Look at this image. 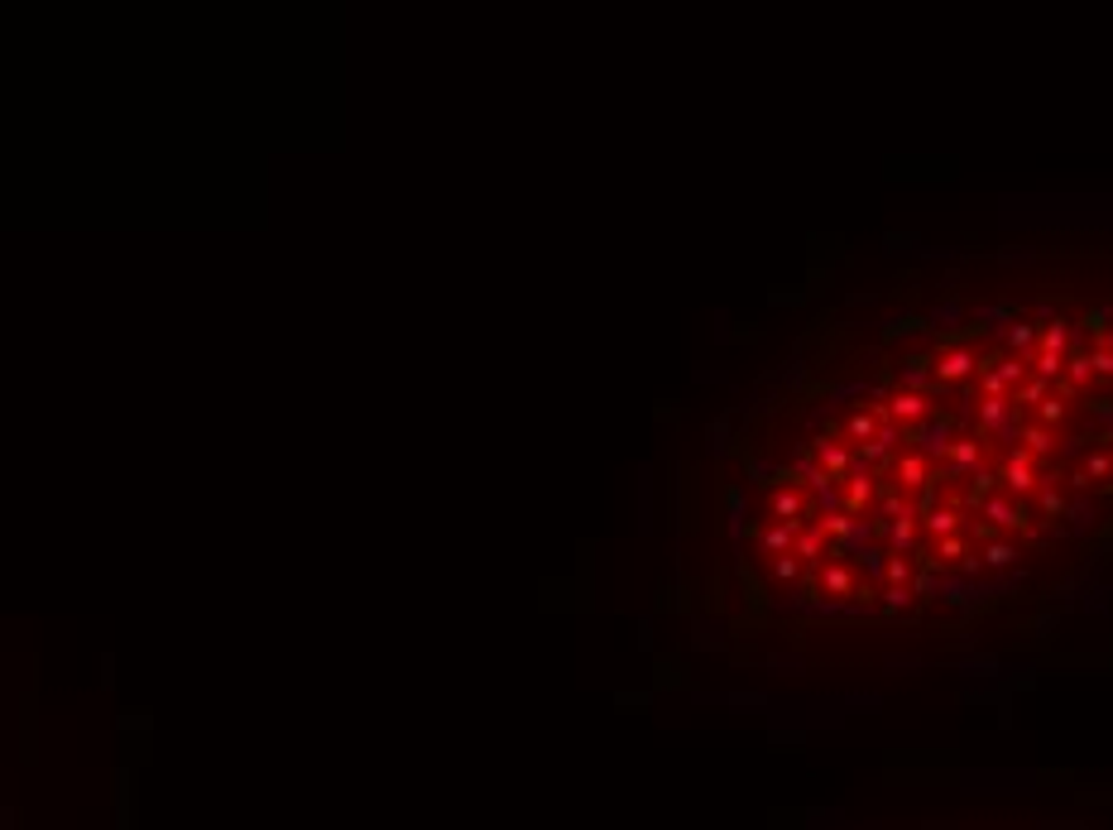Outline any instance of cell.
Wrapping results in <instances>:
<instances>
[{
  "label": "cell",
  "instance_id": "obj_5",
  "mask_svg": "<svg viewBox=\"0 0 1113 830\" xmlns=\"http://www.w3.org/2000/svg\"><path fill=\"white\" fill-rule=\"evenodd\" d=\"M869 500H873V470L854 461V470L840 480V509H845L850 519H859V514L869 509Z\"/></svg>",
  "mask_w": 1113,
  "mask_h": 830
},
{
  "label": "cell",
  "instance_id": "obj_30",
  "mask_svg": "<svg viewBox=\"0 0 1113 830\" xmlns=\"http://www.w3.org/2000/svg\"><path fill=\"white\" fill-rule=\"evenodd\" d=\"M768 572H773L777 581H802V576H806V566H802V562L787 552V557H773V562H768Z\"/></svg>",
  "mask_w": 1113,
  "mask_h": 830
},
{
  "label": "cell",
  "instance_id": "obj_15",
  "mask_svg": "<svg viewBox=\"0 0 1113 830\" xmlns=\"http://www.w3.org/2000/svg\"><path fill=\"white\" fill-rule=\"evenodd\" d=\"M1065 384L1070 389H1090L1094 384V365H1090V351H1080V341L1065 351Z\"/></svg>",
  "mask_w": 1113,
  "mask_h": 830
},
{
  "label": "cell",
  "instance_id": "obj_31",
  "mask_svg": "<svg viewBox=\"0 0 1113 830\" xmlns=\"http://www.w3.org/2000/svg\"><path fill=\"white\" fill-rule=\"evenodd\" d=\"M936 590H941V581L926 576V566H922V572L912 576V596H936Z\"/></svg>",
  "mask_w": 1113,
  "mask_h": 830
},
{
  "label": "cell",
  "instance_id": "obj_9",
  "mask_svg": "<svg viewBox=\"0 0 1113 830\" xmlns=\"http://www.w3.org/2000/svg\"><path fill=\"white\" fill-rule=\"evenodd\" d=\"M792 557H797L806 572H811L816 562H826L830 557V537L820 533V523H802L797 529V537H792Z\"/></svg>",
  "mask_w": 1113,
  "mask_h": 830
},
{
  "label": "cell",
  "instance_id": "obj_6",
  "mask_svg": "<svg viewBox=\"0 0 1113 830\" xmlns=\"http://www.w3.org/2000/svg\"><path fill=\"white\" fill-rule=\"evenodd\" d=\"M916 441V456H926V461H941V456H951V441H955V427H951V418H931L922 423V432L912 437Z\"/></svg>",
  "mask_w": 1113,
  "mask_h": 830
},
{
  "label": "cell",
  "instance_id": "obj_27",
  "mask_svg": "<svg viewBox=\"0 0 1113 830\" xmlns=\"http://www.w3.org/2000/svg\"><path fill=\"white\" fill-rule=\"evenodd\" d=\"M1090 365H1094V380H1113V341H1099L1094 345Z\"/></svg>",
  "mask_w": 1113,
  "mask_h": 830
},
{
  "label": "cell",
  "instance_id": "obj_2",
  "mask_svg": "<svg viewBox=\"0 0 1113 830\" xmlns=\"http://www.w3.org/2000/svg\"><path fill=\"white\" fill-rule=\"evenodd\" d=\"M931 370H936L941 384H969L974 370H979V355H974L969 345H945L936 361H931Z\"/></svg>",
  "mask_w": 1113,
  "mask_h": 830
},
{
  "label": "cell",
  "instance_id": "obj_3",
  "mask_svg": "<svg viewBox=\"0 0 1113 830\" xmlns=\"http://www.w3.org/2000/svg\"><path fill=\"white\" fill-rule=\"evenodd\" d=\"M811 456L820 461V470H826V476L835 480V485H840V480H845V476H850V470H854V451L845 447L840 437H830V432L811 441Z\"/></svg>",
  "mask_w": 1113,
  "mask_h": 830
},
{
  "label": "cell",
  "instance_id": "obj_17",
  "mask_svg": "<svg viewBox=\"0 0 1113 830\" xmlns=\"http://www.w3.org/2000/svg\"><path fill=\"white\" fill-rule=\"evenodd\" d=\"M922 523H926V543H936V537H951V533H965V529H960V509H955V504L931 509Z\"/></svg>",
  "mask_w": 1113,
  "mask_h": 830
},
{
  "label": "cell",
  "instance_id": "obj_18",
  "mask_svg": "<svg viewBox=\"0 0 1113 830\" xmlns=\"http://www.w3.org/2000/svg\"><path fill=\"white\" fill-rule=\"evenodd\" d=\"M1018 441H1022V451H1032V456H1051L1056 451V432H1051V427H1041V423H1022L1018 427Z\"/></svg>",
  "mask_w": 1113,
  "mask_h": 830
},
{
  "label": "cell",
  "instance_id": "obj_19",
  "mask_svg": "<svg viewBox=\"0 0 1113 830\" xmlns=\"http://www.w3.org/2000/svg\"><path fill=\"white\" fill-rule=\"evenodd\" d=\"M1041 398H1051V384H1047V380H1037V375H1027V380L1018 384V389L1008 394V404H1012V408H1037Z\"/></svg>",
  "mask_w": 1113,
  "mask_h": 830
},
{
  "label": "cell",
  "instance_id": "obj_14",
  "mask_svg": "<svg viewBox=\"0 0 1113 830\" xmlns=\"http://www.w3.org/2000/svg\"><path fill=\"white\" fill-rule=\"evenodd\" d=\"M1070 345H1075V331H1070L1065 317H1056V322L1037 327V351H1047V355H1065Z\"/></svg>",
  "mask_w": 1113,
  "mask_h": 830
},
{
  "label": "cell",
  "instance_id": "obj_28",
  "mask_svg": "<svg viewBox=\"0 0 1113 830\" xmlns=\"http://www.w3.org/2000/svg\"><path fill=\"white\" fill-rule=\"evenodd\" d=\"M1061 418H1065V398H1041L1032 423H1041V427H1051V432H1056V423H1061Z\"/></svg>",
  "mask_w": 1113,
  "mask_h": 830
},
{
  "label": "cell",
  "instance_id": "obj_29",
  "mask_svg": "<svg viewBox=\"0 0 1113 830\" xmlns=\"http://www.w3.org/2000/svg\"><path fill=\"white\" fill-rule=\"evenodd\" d=\"M1037 500H1041V514H1051V519L1065 514V500H1061V490H1056L1051 480H1041V485H1037Z\"/></svg>",
  "mask_w": 1113,
  "mask_h": 830
},
{
  "label": "cell",
  "instance_id": "obj_10",
  "mask_svg": "<svg viewBox=\"0 0 1113 830\" xmlns=\"http://www.w3.org/2000/svg\"><path fill=\"white\" fill-rule=\"evenodd\" d=\"M916 529H922V519L916 514H907V519H893V523H873V533L888 543V552L893 557H907V552L916 547Z\"/></svg>",
  "mask_w": 1113,
  "mask_h": 830
},
{
  "label": "cell",
  "instance_id": "obj_22",
  "mask_svg": "<svg viewBox=\"0 0 1113 830\" xmlns=\"http://www.w3.org/2000/svg\"><path fill=\"white\" fill-rule=\"evenodd\" d=\"M1012 557H1018V547H1012L1008 537H994V543H984V547H979V562H984V566H994V572H1003V566H1008Z\"/></svg>",
  "mask_w": 1113,
  "mask_h": 830
},
{
  "label": "cell",
  "instance_id": "obj_23",
  "mask_svg": "<svg viewBox=\"0 0 1113 830\" xmlns=\"http://www.w3.org/2000/svg\"><path fill=\"white\" fill-rule=\"evenodd\" d=\"M912 562L907 557H893V552H888L883 557V586H912Z\"/></svg>",
  "mask_w": 1113,
  "mask_h": 830
},
{
  "label": "cell",
  "instance_id": "obj_25",
  "mask_svg": "<svg viewBox=\"0 0 1113 830\" xmlns=\"http://www.w3.org/2000/svg\"><path fill=\"white\" fill-rule=\"evenodd\" d=\"M1080 476L1090 480V485H1094V480H1109V476H1113V456H1109V451H1090V456H1084V470H1080Z\"/></svg>",
  "mask_w": 1113,
  "mask_h": 830
},
{
  "label": "cell",
  "instance_id": "obj_1",
  "mask_svg": "<svg viewBox=\"0 0 1113 830\" xmlns=\"http://www.w3.org/2000/svg\"><path fill=\"white\" fill-rule=\"evenodd\" d=\"M1037 480H1041V466L1032 451L1012 447L1003 456V466H998V490L1008 494V500H1027V494H1037Z\"/></svg>",
  "mask_w": 1113,
  "mask_h": 830
},
{
  "label": "cell",
  "instance_id": "obj_26",
  "mask_svg": "<svg viewBox=\"0 0 1113 830\" xmlns=\"http://www.w3.org/2000/svg\"><path fill=\"white\" fill-rule=\"evenodd\" d=\"M879 600H883V615H902L912 605V586H883Z\"/></svg>",
  "mask_w": 1113,
  "mask_h": 830
},
{
  "label": "cell",
  "instance_id": "obj_13",
  "mask_svg": "<svg viewBox=\"0 0 1113 830\" xmlns=\"http://www.w3.org/2000/svg\"><path fill=\"white\" fill-rule=\"evenodd\" d=\"M1037 327H1041V322H1008L1003 345H1008L1012 361H1027V365H1032V355H1037Z\"/></svg>",
  "mask_w": 1113,
  "mask_h": 830
},
{
  "label": "cell",
  "instance_id": "obj_24",
  "mask_svg": "<svg viewBox=\"0 0 1113 830\" xmlns=\"http://www.w3.org/2000/svg\"><path fill=\"white\" fill-rule=\"evenodd\" d=\"M816 523H820V533H826L830 543H845V537H850V529H854L850 514H820Z\"/></svg>",
  "mask_w": 1113,
  "mask_h": 830
},
{
  "label": "cell",
  "instance_id": "obj_21",
  "mask_svg": "<svg viewBox=\"0 0 1113 830\" xmlns=\"http://www.w3.org/2000/svg\"><path fill=\"white\" fill-rule=\"evenodd\" d=\"M931 557L936 562H965L969 557V537L965 533H951V537H936V543H926Z\"/></svg>",
  "mask_w": 1113,
  "mask_h": 830
},
{
  "label": "cell",
  "instance_id": "obj_4",
  "mask_svg": "<svg viewBox=\"0 0 1113 830\" xmlns=\"http://www.w3.org/2000/svg\"><path fill=\"white\" fill-rule=\"evenodd\" d=\"M883 408H888V423H898V427H916V423H926V418H931V398H926V394H916V389H898V394H888V398H883Z\"/></svg>",
  "mask_w": 1113,
  "mask_h": 830
},
{
  "label": "cell",
  "instance_id": "obj_12",
  "mask_svg": "<svg viewBox=\"0 0 1113 830\" xmlns=\"http://www.w3.org/2000/svg\"><path fill=\"white\" fill-rule=\"evenodd\" d=\"M945 461H951V466H945V476H965V470L974 476V470L984 466V441L974 437V432H969V437H955V441H951V456H945Z\"/></svg>",
  "mask_w": 1113,
  "mask_h": 830
},
{
  "label": "cell",
  "instance_id": "obj_11",
  "mask_svg": "<svg viewBox=\"0 0 1113 830\" xmlns=\"http://www.w3.org/2000/svg\"><path fill=\"white\" fill-rule=\"evenodd\" d=\"M893 485L898 490H926L931 485V461L926 456H916V451H907V456H898L893 461Z\"/></svg>",
  "mask_w": 1113,
  "mask_h": 830
},
{
  "label": "cell",
  "instance_id": "obj_20",
  "mask_svg": "<svg viewBox=\"0 0 1113 830\" xmlns=\"http://www.w3.org/2000/svg\"><path fill=\"white\" fill-rule=\"evenodd\" d=\"M845 437H850L854 451H859L864 441L879 437V418H873V413H850V418H845Z\"/></svg>",
  "mask_w": 1113,
  "mask_h": 830
},
{
  "label": "cell",
  "instance_id": "obj_16",
  "mask_svg": "<svg viewBox=\"0 0 1113 830\" xmlns=\"http://www.w3.org/2000/svg\"><path fill=\"white\" fill-rule=\"evenodd\" d=\"M792 537H797V529H787V523H763V529H758V547L768 552V562H773V557H787V552H792Z\"/></svg>",
  "mask_w": 1113,
  "mask_h": 830
},
{
  "label": "cell",
  "instance_id": "obj_7",
  "mask_svg": "<svg viewBox=\"0 0 1113 830\" xmlns=\"http://www.w3.org/2000/svg\"><path fill=\"white\" fill-rule=\"evenodd\" d=\"M979 514H984V523L989 529H1027V514H1022V504L1018 500H1008L1003 490H994V494H984V504H979Z\"/></svg>",
  "mask_w": 1113,
  "mask_h": 830
},
{
  "label": "cell",
  "instance_id": "obj_8",
  "mask_svg": "<svg viewBox=\"0 0 1113 830\" xmlns=\"http://www.w3.org/2000/svg\"><path fill=\"white\" fill-rule=\"evenodd\" d=\"M820 590L826 596H854L859 590V566L854 562H845V557H826V566H820Z\"/></svg>",
  "mask_w": 1113,
  "mask_h": 830
}]
</instances>
